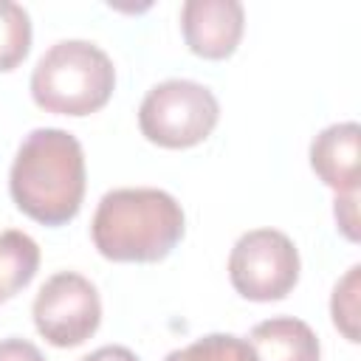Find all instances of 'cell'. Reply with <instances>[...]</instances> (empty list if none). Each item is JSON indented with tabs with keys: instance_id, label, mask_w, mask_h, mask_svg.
I'll list each match as a JSON object with an SVG mask.
<instances>
[{
	"instance_id": "obj_9",
	"label": "cell",
	"mask_w": 361,
	"mask_h": 361,
	"mask_svg": "<svg viewBox=\"0 0 361 361\" xmlns=\"http://www.w3.org/2000/svg\"><path fill=\"white\" fill-rule=\"evenodd\" d=\"M257 361H319L322 344L313 327L296 316H271L248 333Z\"/></svg>"
},
{
	"instance_id": "obj_15",
	"label": "cell",
	"mask_w": 361,
	"mask_h": 361,
	"mask_svg": "<svg viewBox=\"0 0 361 361\" xmlns=\"http://www.w3.org/2000/svg\"><path fill=\"white\" fill-rule=\"evenodd\" d=\"M0 361H48L37 344H31L28 338H3L0 341Z\"/></svg>"
},
{
	"instance_id": "obj_10",
	"label": "cell",
	"mask_w": 361,
	"mask_h": 361,
	"mask_svg": "<svg viewBox=\"0 0 361 361\" xmlns=\"http://www.w3.org/2000/svg\"><path fill=\"white\" fill-rule=\"evenodd\" d=\"M39 268V245L31 234L8 228L0 234V305L14 299Z\"/></svg>"
},
{
	"instance_id": "obj_8",
	"label": "cell",
	"mask_w": 361,
	"mask_h": 361,
	"mask_svg": "<svg viewBox=\"0 0 361 361\" xmlns=\"http://www.w3.org/2000/svg\"><path fill=\"white\" fill-rule=\"evenodd\" d=\"M361 127L355 121H336L310 141V169L336 195L358 192Z\"/></svg>"
},
{
	"instance_id": "obj_11",
	"label": "cell",
	"mask_w": 361,
	"mask_h": 361,
	"mask_svg": "<svg viewBox=\"0 0 361 361\" xmlns=\"http://www.w3.org/2000/svg\"><path fill=\"white\" fill-rule=\"evenodd\" d=\"M164 361H257V355L248 338H240L234 333H209L186 347L166 353Z\"/></svg>"
},
{
	"instance_id": "obj_2",
	"label": "cell",
	"mask_w": 361,
	"mask_h": 361,
	"mask_svg": "<svg viewBox=\"0 0 361 361\" xmlns=\"http://www.w3.org/2000/svg\"><path fill=\"white\" fill-rule=\"evenodd\" d=\"M186 214L180 203L155 186H121L102 195L90 240L113 262H161L183 240Z\"/></svg>"
},
{
	"instance_id": "obj_12",
	"label": "cell",
	"mask_w": 361,
	"mask_h": 361,
	"mask_svg": "<svg viewBox=\"0 0 361 361\" xmlns=\"http://www.w3.org/2000/svg\"><path fill=\"white\" fill-rule=\"evenodd\" d=\"M31 51V17L14 0H0V71H14Z\"/></svg>"
},
{
	"instance_id": "obj_5",
	"label": "cell",
	"mask_w": 361,
	"mask_h": 361,
	"mask_svg": "<svg viewBox=\"0 0 361 361\" xmlns=\"http://www.w3.org/2000/svg\"><path fill=\"white\" fill-rule=\"evenodd\" d=\"M299 251L279 228H251L237 237L228 254L231 288L248 302L285 299L299 282Z\"/></svg>"
},
{
	"instance_id": "obj_14",
	"label": "cell",
	"mask_w": 361,
	"mask_h": 361,
	"mask_svg": "<svg viewBox=\"0 0 361 361\" xmlns=\"http://www.w3.org/2000/svg\"><path fill=\"white\" fill-rule=\"evenodd\" d=\"M333 214H336L338 231H341L350 243H358V192L336 195V200H333Z\"/></svg>"
},
{
	"instance_id": "obj_6",
	"label": "cell",
	"mask_w": 361,
	"mask_h": 361,
	"mask_svg": "<svg viewBox=\"0 0 361 361\" xmlns=\"http://www.w3.org/2000/svg\"><path fill=\"white\" fill-rule=\"evenodd\" d=\"M37 333L54 347H79L102 324V299L96 285L76 274L59 271L42 282L31 305Z\"/></svg>"
},
{
	"instance_id": "obj_13",
	"label": "cell",
	"mask_w": 361,
	"mask_h": 361,
	"mask_svg": "<svg viewBox=\"0 0 361 361\" xmlns=\"http://www.w3.org/2000/svg\"><path fill=\"white\" fill-rule=\"evenodd\" d=\"M358 290H361V265H350L347 274L336 282L330 296L333 324L353 344L358 341Z\"/></svg>"
},
{
	"instance_id": "obj_4",
	"label": "cell",
	"mask_w": 361,
	"mask_h": 361,
	"mask_svg": "<svg viewBox=\"0 0 361 361\" xmlns=\"http://www.w3.org/2000/svg\"><path fill=\"white\" fill-rule=\"evenodd\" d=\"M220 121L217 96L192 79H166L147 90L138 104V130L164 149H189L212 135Z\"/></svg>"
},
{
	"instance_id": "obj_3",
	"label": "cell",
	"mask_w": 361,
	"mask_h": 361,
	"mask_svg": "<svg viewBox=\"0 0 361 361\" xmlns=\"http://www.w3.org/2000/svg\"><path fill=\"white\" fill-rule=\"evenodd\" d=\"M31 99L45 113L90 116L116 90V68L107 51L87 39L54 42L31 71Z\"/></svg>"
},
{
	"instance_id": "obj_7",
	"label": "cell",
	"mask_w": 361,
	"mask_h": 361,
	"mask_svg": "<svg viewBox=\"0 0 361 361\" xmlns=\"http://www.w3.org/2000/svg\"><path fill=\"white\" fill-rule=\"evenodd\" d=\"M245 28L240 0H186L180 6L183 42L195 56L226 59L237 51Z\"/></svg>"
},
{
	"instance_id": "obj_1",
	"label": "cell",
	"mask_w": 361,
	"mask_h": 361,
	"mask_svg": "<svg viewBox=\"0 0 361 361\" xmlns=\"http://www.w3.org/2000/svg\"><path fill=\"white\" fill-rule=\"evenodd\" d=\"M85 183V149L73 133L37 127L17 147L8 172V192L25 217L42 226L71 223L82 209Z\"/></svg>"
},
{
	"instance_id": "obj_16",
	"label": "cell",
	"mask_w": 361,
	"mask_h": 361,
	"mask_svg": "<svg viewBox=\"0 0 361 361\" xmlns=\"http://www.w3.org/2000/svg\"><path fill=\"white\" fill-rule=\"evenodd\" d=\"M79 361H138V355L124 344H104Z\"/></svg>"
}]
</instances>
